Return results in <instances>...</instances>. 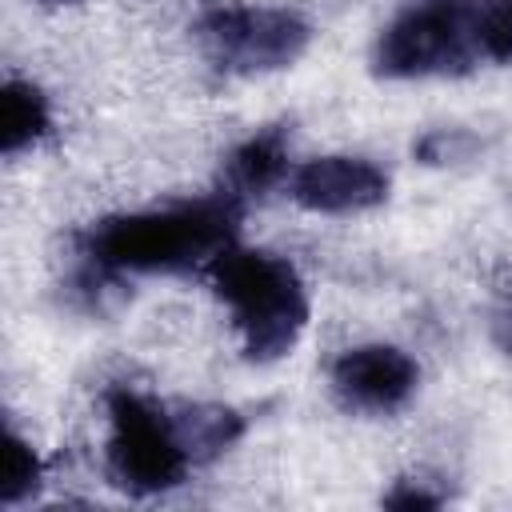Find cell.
<instances>
[{
    "mask_svg": "<svg viewBox=\"0 0 512 512\" xmlns=\"http://www.w3.org/2000/svg\"><path fill=\"white\" fill-rule=\"evenodd\" d=\"M40 4H76V0H40Z\"/></svg>",
    "mask_w": 512,
    "mask_h": 512,
    "instance_id": "cell-14",
    "label": "cell"
},
{
    "mask_svg": "<svg viewBox=\"0 0 512 512\" xmlns=\"http://www.w3.org/2000/svg\"><path fill=\"white\" fill-rule=\"evenodd\" d=\"M420 368L396 344H356L332 364V392L352 412H396L416 392Z\"/></svg>",
    "mask_w": 512,
    "mask_h": 512,
    "instance_id": "cell-7",
    "label": "cell"
},
{
    "mask_svg": "<svg viewBox=\"0 0 512 512\" xmlns=\"http://www.w3.org/2000/svg\"><path fill=\"white\" fill-rule=\"evenodd\" d=\"M208 280L232 312L248 360L272 364L300 344L308 324V292L292 260L232 244L208 264Z\"/></svg>",
    "mask_w": 512,
    "mask_h": 512,
    "instance_id": "cell-2",
    "label": "cell"
},
{
    "mask_svg": "<svg viewBox=\"0 0 512 512\" xmlns=\"http://www.w3.org/2000/svg\"><path fill=\"white\" fill-rule=\"evenodd\" d=\"M196 36L216 68L236 76H256L296 64L312 40V28L288 8L224 4L200 16Z\"/></svg>",
    "mask_w": 512,
    "mask_h": 512,
    "instance_id": "cell-5",
    "label": "cell"
},
{
    "mask_svg": "<svg viewBox=\"0 0 512 512\" xmlns=\"http://www.w3.org/2000/svg\"><path fill=\"white\" fill-rule=\"evenodd\" d=\"M240 220L244 200L220 188L200 200L108 216L84 232L80 248L96 272H208L236 244Z\"/></svg>",
    "mask_w": 512,
    "mask_h": 512,
    "instance_id": "cell-1",
    "label": "cell"
},
{
    "mask_svg": "<svg viewBox=\"0 0 512 512\" xmlns=\"http://www.w3.org/2000/svg\"><path fill=\"white\" fill-rule=\"evenodd\" d=\"M480 60L472 36V4L420 0L404 8L372 44V72L384 80L456 76Z\"/></svg>",
    "mask_w": 512,
    "mask_h": 512,
    "instance_id": "cell-4",
    "label": "cell"
},
{
    "mask_svg": "<svg viewBox=\"0 0 512 512\" xmlns=\"http://www.w3.org/2000/svg\"><path fill=\"white\" fill-rule=\"evenodd\" d=\"M168 412H172L176 436H180V444L188 448L192 464L220 456V452L232 448V444L240 440V432H244L240 412H232V408H224V404H180V408H168Z\"/></svg>",
    "mask_w": 512,
    "mask_h": 512,
    "instance_id": "cell-10",
    "label": "cell"
},
{
    "mask_svg": "<svg viewBox=\"0 0 512 512\" xmlns=\"http://www.w3.org/2000/svg\"><path fill=\"white\" fill-rule=\"evenodd\" d=\"M472 36L480 60L512 64V0H480L472 8Z\"/></svg>",
    "mask_w": 512,
    "mask_h": 512,
    "instance_id": "cell-12",
    "label": "cell"
},
{
    "mask_svg": "<svg viewBox=\"0 0 512 512\" xmlns=\"http://www.w3.org/2000/svg\"><path fill=\"white\" fill-rule=\"evenodd\" d=\"M288 140L280 128H264L256 136H248L232 156H228V172H224V188L232 196H240L244 204L252 196H264L268 188L288 180Z\"/></svg>",
    "mask_w": 512,
    "mask_h": 512,
    "instance_id": "cell-8",
    "label": "cell"
},
{
    "mask_svg": "<svg viewBox=\"0 0 512 512\" xmlns=\"http://www.w3.org/2000/svg\"><path fill=\"white\" fill-rule=\"evenodd\" d=\"M284 184L300 208L324 216H352L388 200V172L364 156H312Z\"/></svg>",
    "mask_w": 512,
    "mask_h": 512,
    "instance_id": "cell-6",
    "label": "cell"
},
{
    "mask_svg": "<svg viewBox=\"0 0 512 512\" xmlns=\"http://www.w3.org/2000/svg\"><path fill=\"white\" fill-rule=\"evenodd\" d=\"M388 508H436L440 504V496H432V492H424L420 484L412 488V484H400L396 492H388V500H384Z\"/></svg>",
    "mask_w": 512,
    "mask_h": 512,
    "instance_id": "cell-13",
    "label": "cell"
},
{
    "mask_svg": "<svg viewBox=\"0 0 512 512\" xmlns=\"http://www.w3.org/2000/svg\"><path fill=\"white\" fill-rule=\"evenodd\" d=\"M52 128L48 96L32 80H8L0 88V152L20 156L24 148L40 144Z\"/></svg>",
    "mask_w": 512,
    "mask_h": 512,
    "instance_id": "cell-9",
    "label": "cell"
},
{
    "mask_svg": "<svg viewBox=\"0 0 512 512\" xmlns=\"http://www.w3.org/2000/svg\"><path fill=\"white\" fill-rule=\"evenodd\" d=\"M508 348H512V340H508Z\"/></svg>",
    "mask_w": 512,
    "mask_h": 512,
    "instance_id": "cell-15",
    "label": "cell"
},
{
    "mask_svg": "<svg viewBox=\"0 0 512 512\" xmlns=\"http://www.w3.org/2000/svg\"><path fill=\"white\" fill-rule=\"evenodd\" d=\"M108 444H104V468L108 480L128 496H160L176 488L192 456L176 436L172 412L152 404L128 384L108 388Z\"/></svg>",
    "mask_w": 512,
    "mask_h": 512,
    "instance_id": "cell-3",
    "label": "cell"
},
{
    "mask_svg": "<svg viewBox=\"0 0 512 512\" xmlns=\"http://www.w3.org/2000/svg\"><path fill=\"white\" fill-rule=\"evenodd\" d=\"M40 476H44V464H40L36 448H32L16 428H8V432H4V480H0V504H4V508H16V504H24L28 496H36Z\"/></svg>",
    "mask_w": 512,
    "mask_h": 512,
    "instance_id": "cell-11",
    "label": "cell"
}]
</instances>
